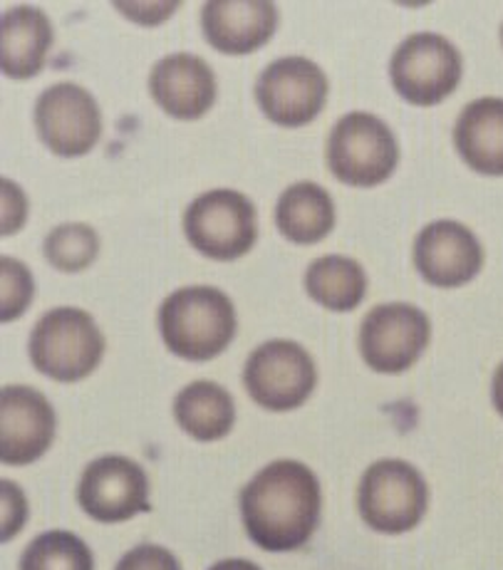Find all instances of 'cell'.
<instances>
[{"label":"cell","instance_id":"603a6c76","mask_svg":"<svg viewBox=\"0 0 503 570\" xmlns=\"http://www.w3.org/2000/svg\"><path fill=\"white\" fill-rule=\"evenodd\" d=\"M42 250H46L50 266L62 273H78L92 266V261L100 254V238L87 224H62L48 234Z\"/></svg>","mask_w":503,"mask_h":570},{"label":"cell","instance_id":"5bb4252c","mask_svg":"<svg viewBox=\"0 0 503 570\" xmlns=\"http://www.w3.org/2000/svg\"><path fill=\"white\" fill-rule=\"evenodd\" d=\"M414 266L430 285L458 288L479 276L484 248L472 228L442 218L426 224L414 240Z\"/></svg>","mask_w":503,"mask_h":570},{"label":"cell","instance_id":"e0dca14e","mask_svg":"<svg viewBox=\"0 0 503 570\" xmlns=\"http://www.w3.org/2000/svg\"><path fill=\"white\" fill-rule=\"evenodd\" d=\"M454 145L476 174L503 177V100L481 97L469 102L454 127Z\"/></svg>","mask_w":503,"mask_h":570},{"label":"cell","instance_id":"277c9868","mask_svg":"<svg viewBox=\"0 0 503 570\" xmlns=\"http://www.w3.org/2000/svg\"><path fill=\"white\" fill-rule=\"evenodd\" d=\"M430 507V487L404 459L369 464L357 487V511L372 531L397 535L417 525Z\"/></svg>","mask_w":503,"mask_h":570},{"label":"cell","instance_id":"4fadbf2b","mask_svg":"<svg viewBox=\"0 0 503 570\" xmlns=\"http://www.w3.org/2000/svg\"><path fill=\"white\" fill-rule=\"evenodd\" d=\"M58 416L46 394L28 385H6L0 392V462L26 466L48 452Z\"/></svg>","mask_w":503,"mask_h":570},{"label":"cell","instance_id":"ba28073f","mask_svg":"<svg viewBox=\"0 0 503 570\" xmlns=\"http://www.w3.org/2000/svg\"><path fill=\"white\" fill-rule=\"evenodd\" d=\"M389 78L410 105H440L462 82V55L444 36L417 32L392 55Z\"/></svg>","mask_w":503,"mask_h":570},{"label":"cell","instance_id":"d6986e66","mask_svg":"<svg viewBox=\"0 0 503 570\" xmlns=\"http://www.w3.org/2000/svg\"><path fill=\"white\" fill-rule=\"evenodd\" d=\"M174 420L194 440L216 442L234 430L236 404L226 387L196 380L174 397Z\"/></svg>","mask_w":503,"mask_h":570},{"label":"cell","instance_id":"7c38bea8","mask_svg":"<svg viewBox=\"0 0 503 570\" xmlns=\"http://www.w3.org/2000/svg\"><path fill=\"white\" fill-rule=\"evenodd\" d=\"M36 127L52 155L82 157L102 137V112L85 87L60 82L38 97Z\"/></svg>","mask_w":503,"mask_h":570},{"label":"cell","instance_id":"484cf974","mask_svg":"<svg viewBox=\"0 0 503 570\" xmlns=\"http://www.w3.org/2000/svg\"><path fill=\"white\" fill-rule=\"evenodd\" d=\"M0 493H3V533L0 539L8 543L28 521V501L20 487L8 479L0 484Z\"/></svg>","mask_w":503,"mask_h":570},{"label":"cell","instance_id":"44dd1931","mask_svg":"<svg viewBox=\"0 0 503 570\" xmlns=\"http://www.w3.org/2000/svg\"><path fill=\"white\" fill-rule=\"evenodd\" d=\"M305 291L327 311H355L367 293L365 268L355 258L323 256L305 271Z\"/></svg>","mask_w":503,"mask_h":570},{"label":"cell","instance_id":"83f0119b","mask_svg":"<svg viewBox=\"0 0 503 570\" xmlns=\"http://www.w3.org/2000/svg\"><path fill=\"white\" fill-rule=\"evenodd\" d=\"M491 404L503 416V363L496 367L494 380H491Z\"/></svg>","mask_w":503,"mask_h":570},{"label":"cell","instance_id":"9a60e30c","mask_svg":"<svg viewBox=\"0 0 503 570\" xmlns=\"http://www.w3.org/2000/svg\"><path fill=\"white\" fill-rule=\"evenodd\" d=\"M149 92L169 117L189 122L214 107L216 75L199 55H167L151 68Z\"/></svg>","mask_w":503,"mask_h":570},{"label":"cell","instance_id":"d4e9b609","mask_svg":"<svg viewBox=\"0 0 503 570\" xmlns=\"http://www.w3.org/2000/svg\"><path fill=\"white\" fill-rule=\"evenodd\" d=\"M115 570H181V563L169 548L141 543L119 558Z\"/></svg>","mask_w":503,"mask_h":570},{"label":"cell","instance_id":"8992f818","mask_svg":"<svg viewBox=\"0 0 503 570\" xmlns=\"http://www.w3.org/2000/svg\"><path fill=\"white\" fill-rule=\"evenodd\" d=\"M184 234L201 256L236 261L256 244V206L234 189L206 191L186 208Z\"/></svg>","mask_w":503,"mask_h":570},{"label":"cell","instance_id":"f546056e","mask_svg":"<svg viewBox=\"0 0 503 570\" xmlns=\"http://www.w3.org/2000/svg\"><path fill=\"white\" fill-rule=\"evenodd\" d=\"M501 46H503V26H501Z\"/></svg>","mask_w":503,"mask_h":570},{"label":"cell","instance_id":"5b68a950","mask_svg":"<svg viewBox=\"0 0 503 570\" xmlns=\"http://www.w3.org/2000/svg\"><path fill=\"white\" fill-rule=\"evenodd\" d=\"M327 167L343 184L369 189L392 177L400 161V145L377 115L349 112L327 137Z\"/></svg>","mask_w":503,"mask_h":570},{"label":"cell","instance_id":"ffe728a7","mask_svg":"<svg viewBox=\"0 0 503 570\" xmlns=\"http://www.w3.org/2000/svg\"><path fill=\"white\" fill-rule=\"evenodd\" d=\"M276 226L293 244H318L335 226V204L331 194L313 181L288 186L276 204Z\"/></svg>","mask_w":503,"mask_h":570},{"label":"cell","instance_id":"52a82bcc","mask_svg":"<svg viewBox=\"0 0 503 570\" xmlns=\"http://www.w3.org/2000/svg\"><path fill=\"white\" fill-rule=\"evenodd\" d=\"M244 385L258 407L290 412L308 402L318 385V367L295 340H268L248 355Z\"/></svg>","mask_w":503,"mask_h":570},{"label":"cell","instance_id":"f1b7e54d","mask_svg":"<svg viewBox=\"0 0 503 570\" xmlns=\"http://www.w3.org/2000/svg\"><path fill=\"white\" fill-rule=\"evenodd\" d=\"M209 570H260L256 563L246 561V558H226V561L214 563Z\"/></svg>","mask_w":503,"mask_h":570},{"label":"cell","instance_id":"4316f807","mask_svg":"<svg viewBox=\"0 0 503 570\" xmlns=\"http://www.w3.org/2000/svg\"><path fill=\"white\" fill-rule=\"evenodd\" d=\"M6 196H3V206H6V214H3V234L10 236L26 224V212H28V204H26V196L23 191L18 189L13 181H6L3 184Z\"/></svg>","mask_w":503,"mask_h":570},{"label":"cell","instance_id":"3957f363","mask_svg":"<svg viewBox=\"0 0 503 570\" xmlns=\"http://www.w3.org/2000/svg\"><path fill=\"white\" fill-rule=\"evenodd\" d=\"M28 353L46 377L80 382L102 363L105 335L87 311L52 308L32 327Z\"/></svg>","mask_w":503,"mask_h":570},{"label":"cell","instance_id":"8fae6325","mask_svg":"<svg viewBox=\"0 0 503 570\" xmlns=\"http://www.w3.org/2000/svg\"><path fill=\"white\" fill-rule=\"evenodd\" d=\"M78 503L100 523H122L147 513L151 509L147 471L127 456L95 459L80 476Z\"/></svg>","mask_w":503,"mask_h":570},{"label":"cell","instance_id":"7402d4cb","mask_svg":"<svg viewBox=\"0 0 503 570\" xmlns=\"http://www.w3.org/2000/svg\"><path fill=\"white\" fill-rule=\"evenodd\" d=\"M20 570H95V556L80 535L46 531L26 546Z\"/></svg>","mask_w":503,"mask_h":570},{"label":"cell","instance_id":"ac0fdd59","mask_svg":"<svg viewBox=\"0 0 503 570\" xmlns=\"http://www.w3.org/2000/svg\"><path fill=\"white\" fill-rule=\"evenodd\" d=\"M52 46V26L42 10L18 6L6 10L3 36H0V58L10 80H30L46 68Z\"/></svg>","mask_w":503,"mask_h":570},{"label":"cell","instance_id":"2e32d148","mask_svg":"<svg viewBox=\"0 0 503 570\" xmlns=\"http://www.w3.org/2000/svg\"><path fill=\"white\" fill-rule=\"evenodd\" d=\"M278 26V10L266 0H211L201 10L209 46L226 55H248L264 48Z\"/></svg>","mask_w":503,"mask_h":570},{"label":"cell","instance_id":"30bf717a","mask_svg":"<svg viewBox=\"0 0 503 570\" xmlns=\"http://www.w3.org/2000/svg\"><path fill=\"white\" fill-rule=\"evenodd\" d=\"M256 100L264 115L280 127H305L327 102L325 72L308 58L273 60L256 82Z\"/></svg>","mask_w":503,"mask_h":570},{"label":"cell","instance_id":"9c48e42d","mask_svg":"<svg viewBox=\"0 0 503 570\" xmlns=\"http://www.w3.org/2000/svg\"><path fill=\"white\" fill-rule=\"evenodd\" d=\"M432 340V323L410 303H385L372 308L359 325V355L382 375L410 370Z\"/></svg>","mask_w":503,"mask_h":570},{"label":"cell","instance_id":"7a4b0ae2","mask_svg":"<svg viewBox=\"0 0 503 570\" xmlns=\"http://www.w3.org/2000/svg\"><path fill=\"white\" fill-rule=\"evenodd\" d=\"M159 333L174 355L206 363L221 355L236 337V308L224 291L211 285H189L161 303Z\"/></svg>","mask_w":503,"mask_h":570},{"label":"cell","instance_id":"cb8c5ba5","mask_svg":"<svg viewBox=\"0 0 503 570\" xmlns=\"http://www.w3.org/2000/svg\"><path fill=\"white\" fill-rule=\"evenodd\" d=\"M0 293H3V313L0 321L10 323L28 311L32 301V276L26 263L3 256L0 258Z\"/></svg>","mask_w":503,"mask_h":570},{"label":"cell","instance_id":"6da1fadb","mask_svg":"<svg viewBox=\"0 0 503 570\" xmlns=\"http://www.w3.org/2000/svg\"><path fill=\"white\" fill-rule=\"evenodd\" d=\"M320 507L318 476L295 459L270 462L240 491L248 539L268 553H290L308 543L320 523Z\"/></svg>","mask_w":503,"mask_h":570}]
</instances>
